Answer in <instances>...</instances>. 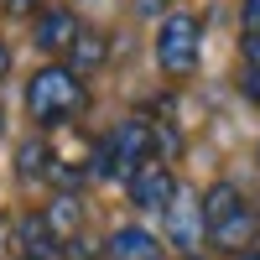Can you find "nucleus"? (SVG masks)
I'll list each match as a JSON object with an SVG mask.
<instances>
[{"label":"nucleus","mask_w":260,"mask_h":260,"mask_svg":"<svg viewBox=\"0 0 260 260\" xmlns=\"http://www.w3.org/2000/svg\"><path fill=\"white\" fill-rule=\"evenodd\" d=\"M136 11H141V16H156V21L172 16V11H167V0H136Z\"/></svg>","instance_id":"f3484780"},{"label":"nucleus","mask_w":260,"mask_h":260,"mask_svg":"<svg viewBox=\"0 0 260 260\" xmlns=\"http://www.w3.org/2000/svg\"><path fill=\"white\" fill-rule=\"evenodd\" d=\"M245 260H260V250H250V255H245Z\"/></svg>","instance_id":"6ab92c4d"},{"label":"nucleus","mask_w":260,"mask_h":260,"mask_svg":"<svg viewBox=\"0 0 260 260\" xmlns=\"http://www.w3.org/2000/svg\"><path fill=\"white\" fill-rule=\"evenodd\" d=\"M78 31L83 26H78V16L68 6H52V11H42L31 21V42H37V52H47V57H68V47H73Z\"/></svg>","instance_id":"39448f33"},{"label":"nucleus","mask_w":260,"mask_h":260,"mask_svg":"<svg viewBox=\"0 0 260 260\" xmlns=\"http://www.w3.org/2000/svg\"><path fill=\"white\" fill-rule=\"evenodd\" d=\"M6 73H11V47L0 42V83H6Z\"/></svg>","instance_id":"a211bd4d"},{"label":"nucleus","mask_w":260,"mask_h":260,"mask_svg":"<svg viewBox=\"0 0 260 260\" xmlns=\"http://www.w3.org/2000/svg\"><path fill=\"white\" fill-rule=\"evenodd\" d=\"M0 6H6V16H31V21L42 16V11H37V0H0Z\"/></svg>","instance_id":"2eb2a0df"},{"label":"nucleus","mask_w":260,"mask_h":260,"mask_svg":"<svg viewBox=\"0 0 260 260\" xmlns=\"http://www.w3.org/2000/svg\"><path fill=\"white\" fill-rule=\"evenodd\" d=\"M177 192H182L177 172H172L167 161H156V156H151L146 167H136V172H130V177H125V198L136 203L141 213H167V208H172V198H177Z\"/></svg>","instance_id":"7ed1b4c3"},{"label":"nucleus","mask_w":260,"mask_h":260,"mask_svg":"<svg viewBox=\"0 0 260 260\" xmlns=\"http://www.w3.org/2000/svg\"><path fill=\"white\" fill-rule=\"evenodd\" d=\"M255 161H260V151H255Z\"/></svg>","instance_id":"5701e85b"},{"label":"nucleus","mask_w":260,"mask_h":260,"mask_svg":"<svg viewBox=\"0 0 260 260\" xmlns=\"http://www.w3.org/2000/svg\"><path fill=\"white\" fill-rule=\"evenodd\" d=\"M198 47H203V26L192 11H172L156 21V68L167 78H187L198 68Z\"/></svg>","instance_id":"f03ea898"},{"label":"nucleus","mask_w":260,"mask_h":260,"mask_svg":"<svg viewBox=\"0 0 260 260\" xmlns=\"http://www.w3.org/2000/svg\"><path fill=\"white\" fill-rule=\"evenodd\" d=\"M161 234H167V245H172V250H182V255H198V245L208 240L203 203L192 198V192H177V198H172V208L161 213Z\"/></svg>","instance_id":"20e7f679"},{"label":"nucleus","mask_w":260,"mask_h":260,"mask_svg":"<svg viewBox=\"0 0 260 260\" xmlns=\"http://www.w3.org/2000/svg\"><path fill=\"white\" fill-rule=\"evenodd\" d=\"M83 104H89L83 78L68 62H47V68H37L26 78V115L37 120V130H62Z\"/></svg>","instance_id":"f257e3e1"},{"label":"nucleus","mask_w":260,"mask_h":260,"mask_svg":"<svg viewBox=\"0 0 260 260\" xmlns=\"http://www.w3.org/2000/svg\"><path fill=\"white\" fill-rule=\"evenodd\" d=\"M0 130H6V110H0Z\"/></svg>","instance_id":"aec40b11"},{"label":"nucleus","mask_w":260,"mask_h":260,"mask_svg":"<svg viewBox=\"0 0 260 260\" xmlns=\"http://www.w3.org/2000/svg\"><path fill=\"white\" fill-rule=\"evenodd\" d=\"M240 52H245L250 68H260V37H240Z\"/></svg>","instance_id":"dca6fc26"},{"label":"nucleus","mask_w":260,"mask_h":260,"mask_svg":"<svg viewBox=\"0 0 260 260\" xmlns=\"http://www.w3.org/2000/svg\"><path fill=\"white\" fill-rule=\"evenodd\" d=\"M240 94L250 104H260V68H250V62H245V73H240Z\"/></svg>","instance_id":"4468645a"},{"label":"nucleus","mask_w":260,"mask_h":260,"mask_svg":"<svg viewBox=\"0 0 260 260\" xmlns=\"http://www.w3.org/2000/svg\"><path fill=\"white\" fill-rule=\"evenodd\" d=\"M0 260H6V250H0Z\"/></svg>","instance_id":"4be33fe9"},{"label":"nucleus","mask_w":260,"mask_h":260,"mask_svg":"<svg viewBox=\"0 0 260 260\" xmlns=\"http://www.w3.org/2000/svg\"><path fill=\"white\" fill-rule=\"evenodd\" d=\"M16 245H21V260H62V255H68L62 240L52 234V224L42 219V208L16 219Z\"/></svg>","instance_id":"423d86ee"},{"label":"nucleus","mask_w":260,"mask_h":260,"mask_svg":"<svg viewBox=\"0 0 260 260\" xmlns=\"http://www.w3.org/2000/svg\"><path fill=\"white\" fill-rule=\"evenodd\" d=\"M52 167H57V156H52V146L42 141V136H31V141L16 146V177L21 182H47Z\"/></svg>","instance_id":"9d476101"},{"label":"nucleus","mask_w":260,"mask_h":260,"mask_svg":"<svg viewBox=\"0 0 260 260\" xmlns=\"http://www.w3.org/2000/svg\"><path fill=\"white\" fill-rule=\"evenodd\" d=\"M182 260H203V255H182Z\"/></svg>","instance_id":"412c9836"},{"label":"nucleus","mask_w":260,"mask_h":260,"mask_svg":"<svg viewBox=\"0 0 260 260\" xmlns=\"http://www.w3.org/2000/svg\"><path fill=\"white\" fill-rule=\"evenodd\" d=\"M42 219L52 224V234H57L62 245H73V240H78V229H83V203L73 198V192H57V198L42 208Z\"/></svg>","instance_id":"f8f14e48"},{"label":"nucleus","mask_w":260,"mask_h":260,"mask_svg":"<svg viewBox=\"0 0 260 260\" xmlns=\"http://www.w3.org/2000/svg\"><path fill=\"white\" fill-rule=\"evenodd\" d=\"M255 234H260V219H255V208L245 203V208L234 213L229 224H219V229H208V245H213V250H224V255H250V245H255Z\"/></svg>","instance_id":"6e6552de"},{"label":"nucleus","mask_w":260,"mask_h":260,"mask_svg":"<svg viewBox=\"0 0 260 260\" xmlns=\"http://www.w3.org/2000/svg\"><path fill=\"white\" fill-rule=\"evenodd\" d=\"M104 57H110V37H104L99 26H83V31L73 37V47H68V57H62V62L83 78V73H99Z\"/></svg>","instance_id":"1a4fd4ad"},{"label":"nucleus","mask_w":260,"mask_h":260,"mask_svg":"<svg viewBox=\"0 0 260 260\" xmlns=\"http://www.w3.org/2000/svg\"><path fill=\"white\" fill-rule=\"evenodd\" d=\"M203 224L208 229H219V224H229L234 219V213H240L245 208V192L240 187H234V182H213V187H203Z\"/></svg>","instance_id":"9b49d317"},{"label":"nucleus","mask_w":260,"mask_h":260,"mask_svg":"<svg viewBox=\"0 0 260 260\" xmlns=\"http://www.w3.org/2000/svg\"><path fill=\"white\" fill-rule=\"evenodd\" d=\"M240 26L245 37H260V0H240Z\"/></svg>","instance_id":"ddd939ff"},{"label":"nucleus","mask_w":260,"mask_h":260,"mask_svg":"<svg viewBox=\"0 0 260 260\" xmlns=\"http://www.w3.org/2000/svg\"><path fill=\"white\" fill-rule=\"evenodd\" d=\"M104 260H161V234H151L146 224H120L104 240Z\"/></svg>","instance_id":"0eeeda50"}]
</instances>
